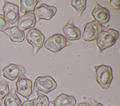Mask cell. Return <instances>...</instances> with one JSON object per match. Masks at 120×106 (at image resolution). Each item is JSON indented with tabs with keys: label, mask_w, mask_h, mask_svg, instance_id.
Here are the masks:
<instances>
[{
	"label": "cell",
	"mask_w": 120,
	"mask_h": 106,
	"mask_svg": "<svg viewBox=\"0 0 120 106\" xmlns=\"http://www.w3.org/2000/svg\"><path fill=\"white\" fill-rule=\"evenodd\" d=\"M119 36V32L112 28L102 31L96 39V44L100 52L113 45Z\"/></svg>",
	"instance_id": "6da1fadb"
},
{
	"label": "cell",
	"mask_w": 120,
	"mask_h": 106,
	"mask_svg": "<svg viewBox=\"0 0 120 106\" xmlns=\"http://www.w3.org/2000/svg\"><path fill=\"white\" fill-rule=\"evenodd\" d=\"M96 72V79L97 83L103 89L109 88L113 78L112 70L108 65H100L94 67Z\"/></svg>",
	"instance_id": "7a4b0ae2"
},
{
	"label": "cell",
	"mask_w": 120,
	"mask_h": 106,
	"mask_svg": "<svg viewBox=\"0 0 120 106\" xmlns=\"http://www.w3.org/2000/svg\"><path fill=\"white\" fill-rule=\"evenodd\" d=\"M57 86L56 82L51 76H39L34 81L32 94L39 91L48 93L54 90Z\"/></svg>",
	"instance_id": "3957f363"
},
{
	"label": "cell",
	"mask_w": 120,
	"mask_h": 106,
	"mask_svg": "<svg viewBox=\"0 0 120 106\" xmlns=\"http://www.w3.org/2000/svg\"><path fill=\"white\" fill-rule=\"evenodd\" d=\"M67 40L60 34H55L48 37L44 42L45 49L52 52H57L60 51L67 45Z\"/></svg>",
	"instance_id": "277c9868"
},
{
	"label": "cell",
	"mask_w": 120,
	"mask_h": 106,
	"mask_svg": "<svg viewBox=\"0 0 120 106\" xmlns=\"http://www.w3.org/2000/svg\"><path fill=\"white\" fill-rule=\"evenodd\" d=\"M106 28L96 21H92L85 25L82 33V39L86 42L96 40L99 34Z\"/></svg>",
	"instance_id": "5b68a950"
},
{
	"label": "cell",
	"mask_w": 120,
	"mask_h": 106,
	"mask_svg": "<svg viewBox=\"0 0 120 106\" xmlns=\"http://www.w3.org/2000/svg\"><path fill=\"white\" fill-rule=\"evenodd\" d=\"M26 39L28 43L32 46L33 52L36 54L42 47L45 36L39 30L32 28L28 30Z\"/></svg>",
	"instance_id": "8992f818"
},
{
	"label": "cell",
	"mask_w": 120,
	"mask_h": 106,
	"mask_svg": "<svg viewBox=\"0 0 120 106\" xmlns=\"http://www.w3.org/2000/svg\"><path fill=\"white\" fill-rule=\"evenodd\" d=\"M3 7V16L10 24H15L20 18L18 6L14 4L4 0Z\"/></svg>",
	"instance_id": "52a82bcc"
},
{
	"label": "cell",
	"mask_w": 120,
	"mask_h": 106,
	"mask_svg": "<svg viewBox=\"0 0 120 106\" xmlns=\"http://www.w3.org/2000/svg\"><path fill=\"white\" fill-rule=\"evenodd\" d=\"M17 93L29 99L32 94V82L26 76L22 75L18 77L15 83Z\"/></svg>",
	"instance_id": "ba28073f"
},
{
	"label": "cell",
	"mask_w": 120,
	"mask_h": 106,
	"mask_svg": "<svg viewBox=\"0 0 120 106\" xmlns=\"http://www.w3.org/2000/svg\"><path fill=\"white\" fill-rule=\"evenodd\" d=\"M3 76L10 81H14L26 72L25 69L21 65L10 64L3 68Z\"/></svg>",
	"instance_id": "9c48e42d"
},
{
	"label": "cell",
	"mask_w": 120,
	"mask_h": 106,
	"mask_svg": "<svg viewBox=\"0 0 120 106\" xmlns=\"http://www.w3.org/2000/svg\"><path fill=\"white\" fill-rule=\"evenodd\" d=\"M57 8L54 6H49L45 4H42L35 8L34 10L35 17L37 21L40 20H50L55 15Z\"/></svg>",
	"instance_id": "30bf717a"
},
{
	"label": "cell",
	"mask_w": 120,
	"mask_h": 106,
	"mask_svg": "<svg viewBox=\"0 0 120 106\" xmlns=\"http://www.w3.org/2000/svg\"><path fill=\"white\" fill-rule=\"evenodd\" d=\"M91 15L100 24H105L110 20V14L108 10L100 6L97 2H95V6L91 12Z\"/></svg>",
	"instance_id": "8fae6325"
},
{
	"label": "cell",
	"mask_w": 120,
	"mask_h": 106,
	"mask_svg": "<svg viewBox=\"0 0 120 106\" xmlns=\"http://www.w3.org/2000/svg\"><path fill=\"white\" fill-rule=\"evenodd\" d=\"M36 22V19L34 13L27 12L19 18L17 21V27L23 31L34 27Z\"/></svg>",
	"instance_id": "7c38bea8"
},
{
	"label": "cell",
	"mask_w": 120,
	"mask_h": 106,
	"mask_svg": "<svg viewBox=\"0 0 120 106\" xmlns=\"http://www.w3.org/2000/svg\"><path fill=\"white\" fill-rule=\"evenodd\" d=\"M62 31L67 40L69 41L78 40L81 36V30L74 25L72 20L63 28Z\"/></svg>",
	"instance_id": "4fadbf2b"
},
{
	"label": "cell",
	"mask_w": 120,
	"mask_h": 106,
	"mask_svg": "<svg viewBox=\"0 0 120 106\" xmlns=\"http://www.w3.org/2000/svg\"><path fill=\"white\" fill-rule=\"evenodd\" d=\"M50 103L54 106H74L76 103L75 98L72 95L62 93Z\"/></svg>",
	"instance_id": "5bb4252c"
},
{
	"label": "cell",
	"mask_w": 120,
	"mask_h": 106,
	"mask_svg": "<svg viewBox=\"0 0 120 106\" xmlns=\"http://www.w3.org/2000/svg\"><path fill=\"white\" fill-rule=\"evenodd\" d=\"M4 32L9 37L12 42H23L24 39V32L18 28L16 26L8 28Z\"/></svg>",
	"instance_id": "9a60e30c"
},
{
	"label": "cell",
	"mask_w": 120,
	"mask_h": 106,
	"mask_svg": "<svg viewBox=\"0 0 120 106\" xmlns=\"http://www.w3.org/2000/svg\"><path fill=\"white\" fill-rule=\"evenodd\" d=\"M5 106H21V101L14 89L5 96L4 99Z\"/></svg>",
	"instance_id": "2e32d148"
},
{
	"label": "cell",
	"mask_w": 120,
	"mask_h": 106,
	"mask_svg": "<svg viewBox=\"0 0 120 106\" xmlns=\"http://www.w3.org/2000/svg\"><path fill=\"white\" fill-rule=\"evenodd\" d=\"M40 0H21L20 1V11L22 14L34 11L36 6Z\"/></svg>",
	"instance_id": "e0dca14e"
},
{
	"label": "cell",
	"mask_w": 120,
	"mask_h": 106,
	"mask_svg": "<svg viewBox=\"0 0 120 106\" xmlns=\"http://www.w3.org/2000/svg\"><path fill=\"white\" fill-rule=\"evenodd\" d=\"M86 1L85 0H72L70 1L71 6L76 11L78 15L81 16L86 8Z\"/></svg>",
	"instance_id": "ac0fdd59"
},
{
	"label": "cell",
	"mask_w": 120,
	"mask_h": 106,
	"mask_svg": "<svg viewBox=\"0 0 120 106\" xmlns=\"http://www.w3.org/2000/svg\"><path fill=\"white\" fill-rule=\"evenodd\" d=\"M37 98L33 101V106H49V101L48 97L45 94L40 92H37Z\"/></svg>",
	"instance_id": "d6986e66"
},
{
	"label": "cell",
	"mask_w": 120,
	"mask_h": 106,
	"mask_svg": "<svg viewBox=\"0 0 120 106\" xmlns=\"http://www.w3.org/2000/svg\"><path fill=\"white\" fill-rule=\"evenodd\" d=\"M9 93L8 83L5 80L0 81V102H1L5 96Z\"/></svg>",
	"instance_id": "ffe728a7"
},
{
	"label": "cell",
	"mask_w": 120,
	"mask_h": 106,
	"mask_svg": "<svg viewBox=\"0 0 120 106\" xmlns=\"http://www.w3.org/2000/svg\"><path fill=\"white\" fill-rule=\"evenodd\" d=\"M9 28V24L5 19L3 15L0 14V31L4 32Z\"/></svg>",
	"instance_id": "44dd1931"
},
{
	"label": "cell",
	"mask_w": 120,
	"mask_h": 106,
	"mask_svg": "<svg viewBox=\"0 0 120 106\" xmlns=\"http://www.w3.org/2000/svg\"><path fill=\"white\" fill-rule=\"evenodd\" d=\"M109 6L115 10H119L120 7V0H111L109 2Z\"/></svg>",
	"instance_id": "7402d4cb"
},
{
	"label": "cell",
	"mask_w": 120,
	"mask_h": 106,
	"mask_svg": "<svg viewBox=\"0 0 120 106\" xmlns=\"http://www.w3.org/2000/svg\"><path fill=\"white\" fill-rule=\"evenodd\" d=\"M35 99H32L31 100H27L24 101L23 103L21 105V106H33V101Z\"/></svg>",
	"instance_id": "603a6c76"
},
{
	"label": "cell",
	"mask_w": 120,
	"mask_h": 106,
	"mask_svg": "<svg viewBox=\"0 0 120 106\" xmlns=\"http://www.w3.org/2000/svg\"><path fill=\"white\" fill-rule=\"evenodd\" d=\"M92 106H103L102 105V104H101L100 103L97 102L96 101H95L94 100H92Z\"/></svg>",
	"instance_id": "cb8c5ba5"
},
{
	"label": "cell",
	"mask_w": 120,
	"mask_h": 106,
	"mask_svg": "<svg viewBox=\"0 0 120 106\" xmlns=\"http://www.w3.org/2000/svg\"><path fill=\"white\" fill-rule=\"evenodd\" d=\"M77 106H90V104L87 103H79Z\"/></svg>",
	"instance_id": "d4e9b609"
},
{
	"label": "cell",
	"mask_w": 120,
	"mask_h": 106,
	"mask_svg": "<svg viewBox=\"0 0 120 106\" xmlns=\"http://www.w3.org/2000/svg\"><path fill=\"white\" fill-rule=\"evenodd\" d=\"M0 106H1V105H0Z\"/></svg>",
	"instance_id": "484cf974"
}]
</instances>
